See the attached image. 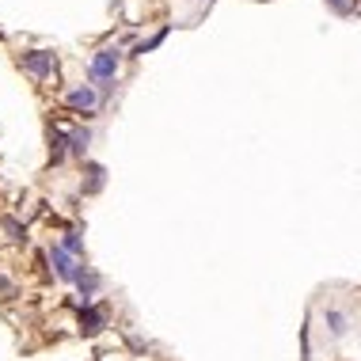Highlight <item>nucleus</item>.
I'll use <instances>...</instances> for the list:
<instances>
[{
  "label": "nucleus",
  "mask_w": 361,
  "mask_h": 361,
  "mask_svg": "<svg viewBox=\"0 0 361 361\" xmlns=\"http://www.w3.org/2000/svg\"><path fill=\"white\" fill-rule=\"evenodd\" d=\"M122 50L118 46H103V50H95L92 54V61H87V80H92L95 87H103V84H114V76H118L122 69Z\"/></svg>",
  "instance_id": "nucleus-1"
},
{
  "label": "nucleus",
  "mask_w": 361,
  "mask_h": 361,
  "mask_svg": "<svg viewBox=\"0 0 361 361\" xmlns=\"http://www.w3.org/2000/svg\"><path fill=\"white\" fill-rule=\"evenodd\" d=\"M46 259H50L54 278H57V281H65V286H76V281H80V274L87 270V262H84V259H76V255H69V251L61 247V240L46 247Z\"/></svg>",
  "instance_id": "nucleus-2"
},
{
  "label": "nucleus",
  "mask_w": 361,
  "mask_h": 361,
  "mask_svg": "<svg viewBox=\"0 0 361 361\" xmlns=\"http://www.w3.org/2000/svg\"><path fill=\"white\" fill-rule=\"evenodd\" d=\"M106 324H111V308L106 305H80L76 308V331H80L84 338H95V335H103Z\"/></svg>",
  "instance_id": "nucleus-3"
},
{
  "label": "nucleus",
  "mask_w": 361,
  "mask_h": 361,
  "mask_svg": "<svg viewBox=\"0 0 361 361\" xmlns=\"http://www.w3.org/2000/svg\"><path fill=\"white\" fill-rule=\"evenodd\" d=\"M65 106H69L73 114L92 118V114L103 106V95H99V87H95V84H76L73 92H65Z\"/></svg>",
  "instance_id": "nucleus-4"
},
{
  "label": "nucleus",
  "mask_w": 361,
  "mask_h": 361,
  "mask_svg": "<svg viewBox=\"0 0 361 361\" xmlns=\"http://www.w3.org/2000/svg\"><path fill=\"white\" fill-rule=\"evenodd\" d=\"M19 69L31 76V80H50L57 73V57H54V50H27L19 57Z\"/></svg>",
  "instance_id": "nucleus-5"
},
{
  "label": "nucleus",
  "mask_w": 361,
  "mask_h": 361,
  "mask_svg": "<svg viewBox=\"0 0 361 361\" xmlns=\"http://www.w3.org/2000/svg\"><path fill=\"white\" fill-rule=\"evenodd\" d=\"M324 335L327 338H335V343H343V338L350 335V312H343V308H324Z\"/></svg>",
  "instance_id": "nucleus-6"
},
{
  "label": "nucleus",
  "mask_w": 361,
  "mask_h": 361,
  "mask_svg": "<svg viewBox=\"0 0 361 361\" xmlns=\"http://www.w3.org/2000/svg\"><path fill=\"white\" fill-rule=\"evenodd\" d=\"M99 286H103V274L99 270H92L87 267L80 281H76V293H80V305H95V297H99Z\"/></svg>",
  "instance_id": "nucleus-7"
},
{
  "label": "nucleus",
  "mask_w": 361,
  "mask_h": 361,
  "mask_svg": "<svg viewBox=\"0 0 361 361\" xmlns=\"http://www.w3.org/2000/svg\"><path fill=\"white\" fill-rule=\"evenodd\" d=\"M106 187V168L103 164L84 160V179H80V194H99Z\"/></svg>",
  "instance_id": "nucleus-8"
},
{
  "label": "nucleus",
  "mask_w": 361,
  "mask_h": 361,
  "mask_svg": "<svg viewBox=\"0 0 361 361\" xmlns=\"http://www.w3.org/2000/svg\"><path fill=\"white\" fill-rule=\"evenodd\" d=\"M87 145H92V130H87V126H73V130H69V156L84 160Z\"/></svg>",
  "instance_id": "nucleus-9"
},
{
  "label": "nucleus",
  "mask_w": 361,
  "mask_h": 361,
  "mask_svg": "<svg viewBox=\"0 0 361 361\" xmlns=\"http://www.w3.org/2000/svg\"><path fill=\"white\" fill-rule=\"evenodd\" d=\"M0 228H4V236L12 240L16 247H23V243H27V224H19L16 217H4V221H0Z\"/></svg>",
  "instance_id": "nucleus-10"
},
{
  "label": "nucleus",
  "mask_w": 361,
  "mask_h": 361,
  "mask_svg": "<svg viewBox=\"0 0 361 361\" xmlns=\"http://www.w3.org/2000/svg\"><path fill=\"white\" fill-rule=\"evenodd\" d=\"M61 247L69 251V255L84 259V232H80V228H65V236H61Z\"/></svg>",
  "instance_id": "nucleus-11"
},
{
  "label": "nucleus",
  "mask_w": 361,
  "mask_h": 361,
  "mask_svg": "<svg viewBox=\"0 0 361 361\" xmlns=\"http://www.w3.org/2000/svg\"><path fill=\"white\" fill-rule=\"evenodd\" d=\"M164 38H168V27H160V31H156L152 38H145V42H133V50H130V57H145V54H152L156 46L164 42Z\"/></svg>",
  "instance_id": "nucleus-12"
},
{
  "label": "nucleus",
  "mask_w": 361,
  "mask_h": 361,
  "mask_svg": "<svg viewBox=\"0 0 361 361\" xmlns=\"http://www.w3.org/2000/svg\"><path fill=\"white\" fill-rule=\"evenodd\" d=\"M312 324H305L300 327V361H312V331H308Z\"/></svg>",
  "instance_id": "nucleus-13"
},
{
  "label": "nucleus",
  "mask_w": 361,
  "mask_h": 361,
  "mask_svg": "<svg viewBox=\"0 0 361 361\" xmlns=\"http://www.w3.org/2000/svg\"><path fill=\"white\" fill-rule=\"evenodd\" d=\"M324 4L331 8V12H338V16H350L357 8V0H324Z\"/></svg>",
  "instance_id": "nucleus-14"
},
{
  "label": "nucleus",
  "mask_w": 361,
  "mask_h": 361,
  "mask_svg": "<svg viewBox=\"0 0 361 361\" xmlns=\"http://www.w3.org/2000/svg\"><path fill=\"white\" fill-rule=\"evenodd\" d=\"M126 346H130L133 354H149V343H145V338H137V335H130V338H126Z\"/></svg>",
  "instance_id": "nucleus-15"
},
{
  "label": "nucleus",
  "mask_w": 361,
  "mask_h": 361,
  "mask_svg": "<svg viewBox=\"0 0 361 361\" xmlns=\"http://www.w3.org/2000/svg\"><path fill=\"white\" fill-rule=\"evenodd\" d=\"M4 289H12V281H8V278H0V293H4Z\"/></svg>",
  "instance_id": "nucleus-16"
},
{
  "label": "nucleus",
  "mask_w": 361,
  "mask_h": 361,
  "mask_svg": "<svg viewBox=\"0 0 361 361\" xmlns=\"http://www.w3.org/2000/svg\"><path fill=\"white\" fill-rule=\"evenodd\" d=\"M87 361H99V357H87Z\"/></svg>",
  "instance_id": "nucleus-17"
}]
</instances>
